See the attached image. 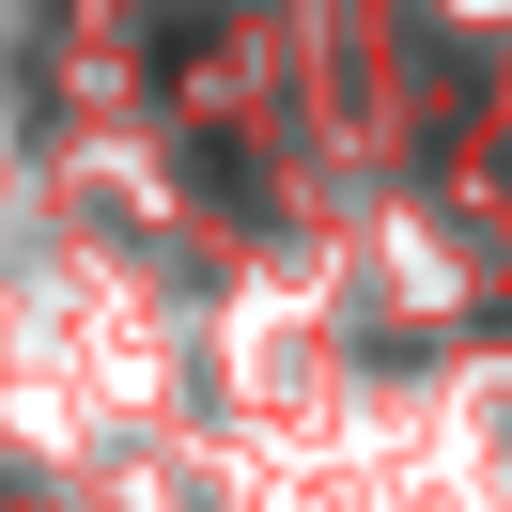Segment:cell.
I'll list each match as a JSON object with an SVG mask.
<instances>
[{"instance_id": "obj_1", "label": "cell", "mask_w": 512, "mask_h": 512, "mask_svg": "<svg viewBox=\"0 0 512 512\" xmlns=\"http://www.w3.org/2000/svg\"><path fill=\"white\" fill-rule=\"evenodd\" d=\"M202 47H218V0H156V78H187Z\"/></svg>"}]
</instances>
